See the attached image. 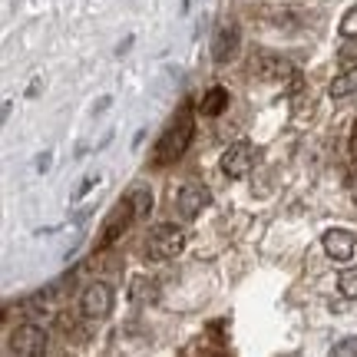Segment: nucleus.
<instances>
[{
  "mask_svg": "<svg viewBox=\"0 0 357 357\" xmlns=\"http://www.w3.org/2000/svg\"><path fill=\"white\" fill-rule=\"evenodd\" d=\"M47 169H50V153H43L37 159V172H47Z\"/></svg>",
  "mask_w": 357,
  "mask_h": 357,
  "instance_id": "412c9836",
  "label": "nucleus"
},
{
  "mask_svg": "<svg viewBox=\"0 0 357 357\" xmlns=\"http://www.w3.org/2000/svg\"><path fill=\"white\" fill-rule=\"evenodd\" d=\"M334 354H337V357H357V337H347V341H341V344L334 347Z\"/></svg>",
  "mask_w": 357,
  "mask_h": 357,
  "instance_id": "f3484780",
  "label": "nucleus"
},
{
  "mask_svg": "<svg viewBox=\"0 0 357 357\" xmlns=\"http://www.w3.org/2000/svg\"><path fill=\"white\" fill-rule=\"evenodd\" d=\"M129 205H132V212H136V218H149L153 215V192L146 189V185H139V189H132L126 195Z\"/></svg>",
  "mask_w": 357,
  "mask_h": 357,
  "instance_id": "4468645a",
  "label": "nucleus"
},
{
  "mask_svg": "<svg viewBox=\"0 0 357 357\" xmlns=\"http://www.w3.org/2000/svg\"><path fill=\"white\" fill-rule=\"evenodd\" d=\"M331 93L334 100H344V96H351V93H357V63L354 66H347L341 77H334V83H331Z\"/></svg>",
  "mask_w": 357,
  "mask_h": 357,
  "instance_id": "f8f14e48",
  "label": "nucleus"
},
{
  "mask_svg": "<svg viewBox=\"0 0 357 357\" xmlns=\"http://www.w3.org/2000/svg\"><path fill=\"white\" fill-rule=\"evenodd\" d=\"M10 351L20 357H40L47 351V331L37 324H24L10 334Z\"/></svg>",
  "mask_w": 357,
  "mask_h": 357,
  "instance_id": "39448f33",
  "label": "nucleus"
},
{
  "mask_svg": "<svg viewBox=\"0 0 357 357\" xmlns=\"http://www.w3.org/2000/svg\"><path fill=\"white\" fill-rule=\"evenodd\" d=\"M136 218V212H132V205H129V199H123V202L113 208V215L106 218V225H102V238L96 242V252H102V248H109V245L119 242V235L129 229V222Z\"/></svg>",
  "mask_w": 357,
  "mask_h": 357,
  "instance_id": "0eeeda50",
  "label": "nucleus"
},
{
  "mask_svg": "<svg viewBox=\"0 0 357 357\" xmlns=\"http://www.w3.org/2000/svg\"><path fill=\"white\" fill-rule=\"evenodd\" d=\"M357 248V238L347 229H331L324 231V252L334 258V261H351Z\"/></svg>",
  "mask_w": 357,
  "mask_h": 357,
  "instance_id": "9d476101",
  "label": "nucleus"
},
{
  "mask_svg": "<svg viewBox=\"0 0 357 357\" xmlns=\"http://www.w3.org/2000/svg\"><path fill=\"white\" fill-rule=\"evenodd\" d=\"M255 166V146L252 142H231L222 155V172L229 178H245Z\"/></svg>",
  "mask_w": 357,
  "mask_h": 357,
  "instance_id": "20e7f679",
  "label": "nucleus"
},
{
  "mask_svg": "<svg viewBox=\"0 0 357 357\" xmlns=\"http://www.w3.org/2000/svg\"><path fill=\"white\" fill-rule=\"evenodd\" d=\"M341 37H357V7H351V10L344 13V20H341Z\"/></svg>",
  "mask_w": 357,
  "mask_h": 357,
  "instance_id": "dca6fc26",
  "label": "nucleus"
},
{
  "mask_svg": "<svg viewBox=\"0 0 357 357\" xmlns=\"http://www.w3.org/2000/svg\"><path fill=\"white\" fill-rule=\"evenodd\" d=\"M255 73L268 83H275V79H291L294 77V63L291 60H284L278 53H258L255 60Z\"/></svg>",
  "mask_w": 357,
  "mask_h": 357,
  "instance_id": "1a4fd4ad",
  "label": "nucleus"
},
{
  "mask_svg": "<svg viewBox=\"0 0 357 357\" xmlns=\"http://www.w3.org/2000/svg\"><path fill=\"white\" fill-rule=\"evenodd\" d=\"M347 185L357 189V155H354V162H351V169H347Z\"/></svg>",
  "mask_w": 357,
  "mask_h": 357,
  "instance_id": "aec40b11",
  "label": "nucleus"
},
{
  "mask_svg": "<svg viewBox=\"0 0 357 357\" xmlns=\"http://www.w3.org/2000/svg\"><path fill=\"white\" fill-rule=\"evenodd\" d=\"M192 136H195L192 113L189 109H182V113L166 126V132L159 136V142H155V162H172V159H178V155L189 149Z\"/></svg>",
  "mask_w": 357,
  "mask_h": 357,
  "instance_id": "f257e3e1",
  "label": "nucleus"
},
{
  "mask_svg": "<svg viewBox=\"0 0 357 357\" xmlns=\"http://www.w3.org/2000/svg\"><path fill=\"white\" fill-rule=\"evenodd\" d=\"M351 155H357V123H354V132H351Z\"/></svg>",
  "mask_w": 357,
  "mask_h": 357,
  "instance_id": "4be33fe9",
  "label": "nucleus"
},
{
  "mask_svg": "<svg viewBox=\"0 0 357 357\" xmlns=\"http://www.w3.org/2000/svg\"><path fill=\"white\" fill-rule=\"evenodd\" d=\"M337 288H341V294H344V298H357V268H347V271H341Z\"/></svg>",
  "mask_w": 357,
  "mask_h": 357,
  "instance_id": "2eb2a0df",
  "label": "nucleus"
},
{
  "mask_svg": "<svg viewBox=\"0 0 357 357\" xmlns=\"http://www.w3.org/2000/svg\"><path fill=\"white\" fill-rule=\"evenodd\" d=\"M185 248V231L178 229V225H155L153 231H149V245H146V252H149V258H155V261H169V258H176L178 252Z\"/></svg>",
  "mask_w": 357,
  "mask_h": 357,
  "instance_id": "f03ea898",
  "label": "nucleus"
},
{
  "mask_svg": "<svg viewBox=\"0 0 357 357\" xmlns=\"http://www.w3.org/2000/svg\"><path fill=\"white\" fill-rule=\"evenodd\" d=\"M238 43H242L238 24H222L215 40H212V60H215V63H229L231 56L238 53Z\"/></svg>",
  "mask_w": 357,
  "mask_h": 357,
  "instance_id": "6e6552de",
  "label": "nucleus"
},
{
  "mask_svg": "<svg viewBox=\"0 0 357 357\" xmlns=\"http://www.w3.org/2000/svg\"><path fill=\"white\" fill-rule=\"evenodd\" d=\"M176 205L182 218H199V212L212 205V192L205 189L202 182H185L176 195Z\"/></svg>",
  "mask_w": 357,
  "mask_h": 357,
  "instance_id": "423d86ee",
  "label": "nucleus"
},
{
  "mask_svg": "<svg viewBox=\"0 0 357 357\" xmlns=\"http://www.w3.org/2000/svg\"><path fill=\"white\" fill-rule=\"evenodd\" d=\"M341 60H344V63L357 60V37H347V43L341 47Z\"/></svg>",
  "mask_w": 357,
  "mask_h": 357,
  "instance_id": "a211bd4d",
  "label": "nucleus"
},
{
  "mask_svg": "<svg viewBox=\"0 0 357 357\" xmlns=\"http://www.w3.org/2000/svg\"><path fill=\"white\" fill-rule=\"evenodd\" d=\"M79 311H83V318H89V321L109 318V314H113V288H109L106 281L86 284V291L79 298Z\"/></svg>",
  "mask_w": 357,
  "mask_h": 357,
  "instance_id": "7ed1b4c3",
  "label": "nucleus"
},
{
  "mask_svg": "<svg viewBox=\"0 0 357 357\" xmlns=\"http://www.w3.org/2000/svg\"><path fill=\"white\" fill-rule=\"evenodd\" d=\"M96 182H100V178H96V176H86V178H83V185H79V189H77V195H73V199H83V195H86V192L93 189Z\"/></svg>",
  "mask_w": 357,
  "mask_h": 357,
  "instance_id": "6ab92c4d",
  "label": "nucleus"
},
{
  "mask_svg": "<svg viewBox=\"0 0 357 357\" xmlns=\"http://www.w3.org/2000/svg\"><path fill=\"white\" fill-rule=\"evenodd\" d=\"M129 298H132V305H153L155 298H159V281L155 278H132V288H129Z\"/></svg>",
  "mask_w": 357,
  "mask_h": 357,
  "instance_id": "9b49d317",
  "label": "nucleus"
},
{
  "mask_svg": "<svg viewBox=\"0 0 357 357\" xmlns=\"http://www.w3.org/2000/svg\"><path fill=\"white\" fill-rule=\"evenodd\" d=\"M225 106H229V89L225 86H212L202 96V116H218Z\"/></svg>",
  "mask_w": 357,
  "mask_h": 357,
  "instance_id": "ddd939ff",
  "label": "nucleus"
}]
</instances>
